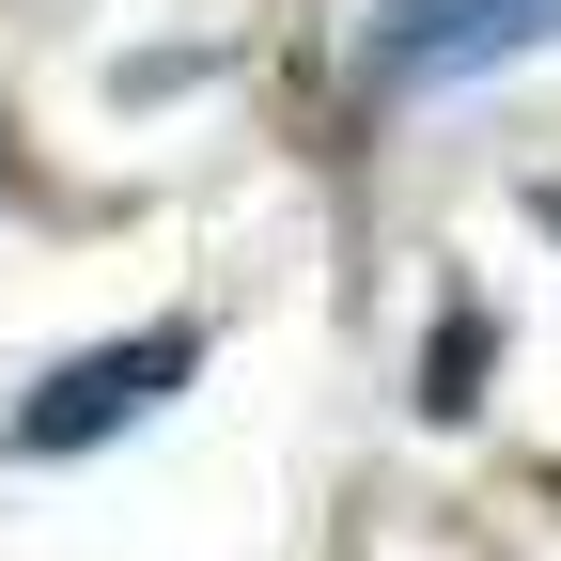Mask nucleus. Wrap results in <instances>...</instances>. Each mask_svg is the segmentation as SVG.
Wrapping results in <instances>:
<instances>
[{
    "mask_svg": "<svg viewBox=\"0 0 561 561\" xmlns=\"http://www.w3.org/2000/svg\"><path fill=\"white\" fill-rule=\"evenodd\" d=\"M187 375H203V328H125V343L62 359V375L16 405V453H94V437H125L140 405H172Z\"/></svg>",
    "mask_w": 561,
    "mask_h": 561,
    "instance_id": "nucleus-1",
    "label": "nucleus"
},
{
    "mask_svg": "<svg viewBox=\"0 0 561 561\" xmlns=\"http://www.w3.org/2000/svg\"><path fill=\"white\" fill-rule=\"evenodd\" d=\"M530 219H546V234H561V172H546V187H530Z\"/></svg>",
    "mask_w": 561,
    "mask_h": 561,
    "instance_id": "nucleus-4",
    "label": "nucleus"
},
{
    "mask_svg": "<svg viewBox=\"0 0 561 561\" xmlns=\"http://www.w3.org/2000/svg\"><path fill=\"white\" fill-rule=\"evenodd\" d=\"M515 47H561V0H375V79H483Z\"/></svg>",
    "mask_w": 561,
    "mask_h": 561,
    "instance_id": "nucleus-2",
    "label": "nucleus"
},
{
    "mask_svg": "<svg viewBox=\"0 0 561 561\" xmlns=\"http://www.w3.org/2000/svg\"><path fill=\"white\" fill-rule=\"evenodd\" d=\"M483 375H500V312H437V343H421V405L468 421V405H483Z\"/></svg>",
    "mask_w": 561,
    "mask_h": 561,
    "instance_id": "nucleus-3",
    "label": "nucleus"
}]
</instances>
